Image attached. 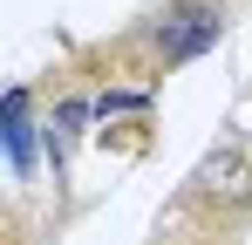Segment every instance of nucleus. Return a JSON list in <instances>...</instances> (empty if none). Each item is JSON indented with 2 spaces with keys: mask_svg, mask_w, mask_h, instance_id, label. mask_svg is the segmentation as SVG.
<instances>
[{
  "mask_svg": "<svg viewBox=\"0 0 252 245\" xmlns=\"http://www.w3.org/2000/svg\"><path fill=\"white\" fill-rule=\"evenodd\" d=\"M95 116V102H82V95H62V109H55V122H62V136H75L82 122Z\"/></svg>",
  "mask_w": 252,
  "mask_h": 245,
  "instance_id": "7ed1b4c3",
  "label": "nucleus"
},
{
  "mask_svg": "<svg viewBox=\"0 0 252 245\" xmlns=\"http://www.w3.org/2000/svg\"><path fill=\"white\" fill-rule=\"evenodd\" d=\"M191 204H205L218 218L252 211V150L246 143H218V150L198 157V170H191Z\"/></svg>",
  "mask_w": 252,
  "mask_h": 245,
  "instance_id": "f257e3e1",
  "label": "nucleus"
},
{
  "mask_svg": "<svg viewBox=\"0 0 252 245\" xmlns=\"http://www.w3.org/2000/svg\"><path fill=\"white\" fill-rule=\"evenodd\" d=\"M218 34H225V14H218V7H205V0H177V7L164 14V28H157V55H164V68H170V61L205 55Z\"/></svg>",
  "mask_w": 252,
  "mask_h": 245,
  "instance_id": "f03ea898",
  "label": "nucleus"
}]
</instances>
